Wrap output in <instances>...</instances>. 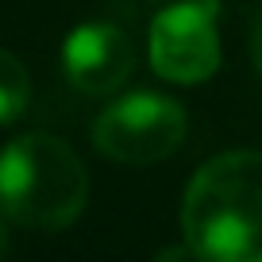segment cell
<instances>
[{"mask_svg": "<svg viewBox=\"0 0 262 262\" xmlns=\"http://www.w3.org/2000/svg\"><path fill=\"white\" fill-rule=\"evenodd\" d=\"M8 251V235H4V224H0V254Z\"/></svg>", "mask_w": 262, "mask_h": 262, "instance_id": "ba28073f", "label": "cell"}, {"mask_svg": "<svg viewBox=\"0 0 262 262\" xmlns=\"http://www.w3.org/2000/svg\"><path fill=\"white\" fill-rule=\"evenodd\" d=\"M181 231L193 258L262 262V155L208 158L185 189Z\"/></svg>", "mask_w": 262, "mask_h": 262, "instance_id": "6da1fadb", "label": "cell"}, {"mask_svg": "<svg viewBox=\"0 0 262 262\" xmlns=\"http://www.w3.org/2000/svg\"><path fill=\"white\" fill-rule=\"evenodd\" d=\"M62 70L77 93L85 97H108L116 93L135 70V47L127 31L116 24H81L70 31L62 47Z\"/></svg>", "mask_w": 262, "mask_h": 262, "instance_id": "5b68a950", "label": "cell"}, {"mask_svg": "<svg viewBox=\"0 0 262 262\" xmlns=\"http://www.w3.org/2000/svg\"><path fill=\"white\" fill-rule=\"evenodd\" d=\"M220 0H181L150 24V66L173 85H201L220 70Z\"/></svg>", "mask_w": 262, "mask_h": 262, "instance_id": "277c9868", "label": "cell"}, {"mask_svg": "<svg viewBox=\"0 0 262 262\" xmlns=\"http://www.w3.org/2000/svg\"><path fill=\"white\" fill-rule=\"evenodd\" d=\"M251 58H254V66H258V74H262V12H258V19H254V27H251Z\"/></svg>", "mask_w": 262, "mask_h": 262, "instance_id": "52a82bcc", "label": "cell"}, {"mask_svg": "<svg viewBox=\"0 0 262 262\" xmlns=\"http://www.w3.org/2000/svg\"><path fill=\"white\" fill-rule=\"evenodd\" d=\"M181 139H185V112L178 100L158 93H131L104 108L93 123L97 150L123 166L162 162L181 147Z\"/></svg>", "mask_w": 262, "mask_h": 262, "instance_id": "3957f363", "label": "cell"}, {"mask_svg": "<svg viewBox=\"0 0 262 262\" xmlns=\"http://www.w3.org/2000/svg\"><path fill=\"white\" fill-rule=\"evenodd\" d=\"M31 100V77L16 54L0 50V123H16Z\"/></svg>", "mask_w": 262, "mask_h": 262, "instance_id": "8992f818", "label": "cell"}, {"mask_svg": "<svg viewBox=\"0 0 262 262\" xmlns=\"http://www.w3.org/2000/svg\"><path fill=\"white\" fill-rule=\"evenodd\" d=\"M85 201L89 173L62 139L31 131L0 150V212L8 220L58 231L81 216Z\"/></svg>", "mask_w": 262, "mask_h": 262, "instance_id": "7a4b0ae2", "label": "cell"}]
</instances>
